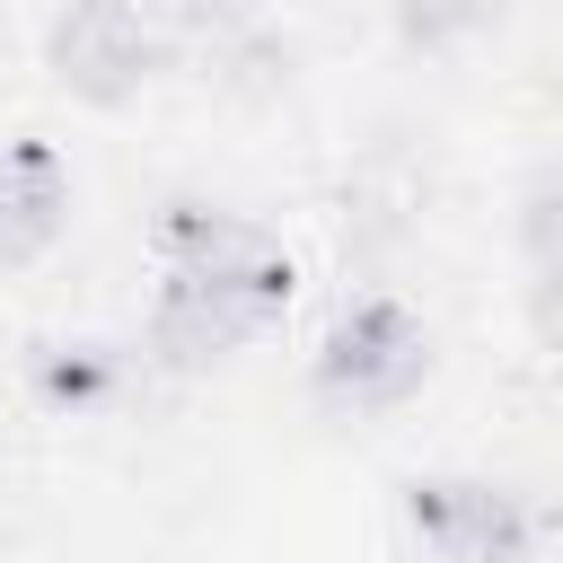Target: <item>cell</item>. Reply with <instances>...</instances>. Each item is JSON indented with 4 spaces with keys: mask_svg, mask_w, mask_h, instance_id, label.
<instances>
[{
    "mask_svg": "<svg viewBox=\"0 0 563 563\" xmlns=\"http://www.w3.org/2000/svg\"><path fill=\"white\" fill-rule=\"evenodd\" d=\"M422 378H431V325H422L405 299H387V290L352 299V308L317 334V352H308V387H317L334 413H387V405H405Z\"/></svg>",
    "mask_w": 563,
    "mask_h": 563,
    "instance_id": "1",
    "label": "cell"
},
{
    "mask_svg": "<svg viewBox=\"0 0 563 563\" xmlns=\"http://www.w3.org/2000/svg\"><path fill=\"white\" fill-rule=\"evenodd\" d=\"M167 70V44L158 26L132 9V0H62L53 26H44V79L70 97V106H132L150 79Z\"/></svg>",
    "mask_w": 563,
    "mask_h": 563,
    "instance_id": "2",
    "label": "cell"
},
{
    "mask_svg": "<svg viewBox=\"0 0 563 563\" xmlns=\"http://www.w3.org/2000/svg\"><path fill=\"white\" fill-rule=\"evenodd\" d=\"M405 528L431 563H537V510L528 493L493 475H413L405 484Z\"/></svg>",
    "mask_w": 563,
    "mask_h": 563,
    "instance_id": "3",
    "label": "cell"
},
{
    "mask_svg": "<svg viewBox=\"0 0 563 563\" xmlns=\"http://www.w3.org/2000/svg\"><path fill=\"white\" fill-rule=\"evenodd\" d=\"M282 308H290V299H273V290H238V282L158 264V290H150V352H158L167 369H211V361L246 352L255 334H273Z\"/></svg>",
    "mask_w": 563,
    "mask_h": 563,
    "instance_id": "4",
    "label": "cell"
},
{
    "mask_svg": "<svg viewBox=\"0 0 563 563\" xmlns=\"http://www.w3.org/2000/svg\"><path fill=\"white\" fill-rule=\"evenodd\" d=\"M158 264H176V273H211V282H238V290H273V299L299 290L290 246H282L264 220H246V211H211V202H167V211H158Z\"/></svg>",
    "mask_w": 563,
    "mask_h": 563,
    "instance_id": "5",
    "label": "cell"
},
{
    "mask_svg": "<svg viewBox=\"0 0 563 563\" xmlns=\"http://www.w3.org/2000/svg\"><path fill=\"white\" fill-rule=\"evenodd\" d=\"M70 229V158L44 132L0 141V273H26Z\"/></svg>",
    "mask_w": 563,
    "mask_h": 563,
    "instance_id": "6",
    "label": "cell"
},
{
    "mask_svg": "<svg viewBox=\"0 0 563 563\" xmlns=\"http://www.w3.org/2000/svg\"><path fill=\"white\" fill-rule=\"evenodd\" d=\"M26 378H35V396H44L53 413H88V405L114 396V361H106L97 343H35Z\"/></svg>",
    "mask_w": 563,
    "mask_h": 563,
    "instance_id": "7",
    "label": "cell"
},
{
    "mask_svg": "<svg viewBox=\"0 0 563 563\" xmlns=\"http://www.w3.org/2000/svg\"><path fill=\"white\" fill-rule=\"evenodd\" d=\"M387 9H396V35L422 44V53L466 44V35H484V26L501 18V0H387Z\"/></svg>",
    "mask_w": 563,
    "mask_h": 563,
    "instance_id": "8",
    "label": "cell"
},
{
    "mask_svg": "<svg viewBox=\"0 0 563 563\" xmlns=\"http://www.w3.org/2000/svg\"><path fill=\"white\" fill-rule=\"evenodd\" d=\"M519 246H528V273L563 264V185H537L528 211H519Z\"/></svg>",
    "mask_w": 563,
    "mask_h": 563,
    "instance_id": "9",
    "label": "cell"
},
{
    "mask_svg": "<svg viewBox=\"0 0 563 563\" xmlns=\"http://www.w3.org/2000/svg\"><path fill=\"white\" fill-rule=\"evenodd\" d=\"M528 325H537V343H545V352H563V264L528 273Z\"/></svg>",
    "mask_w": 563,
    "mask_h": 563,
    "instance_id": "10",
    "label": "cell"
}]
</instances>
